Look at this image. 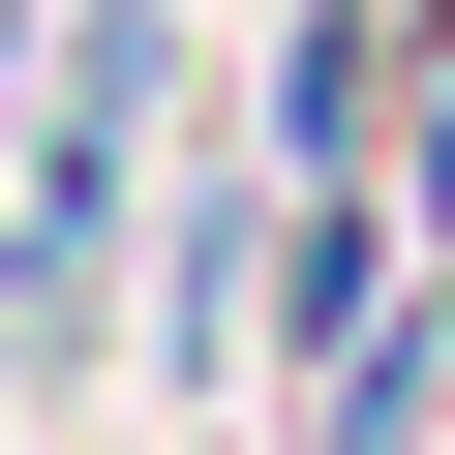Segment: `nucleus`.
Masks as SVG:
<instances>
[{"mask_svg":"<svg viewBox=\"0 0 455 455\" xmlns=\"http://www.w3.org/2000/svg\"><path fill=\"white\" fill-rule=\"evenodd\" d=\"M0 31H31V0H0Z\"/></svg>","mask_w":455,"mask_h":455,"instance_id":"obj_1","label":"nucleus"}]
</instances>
